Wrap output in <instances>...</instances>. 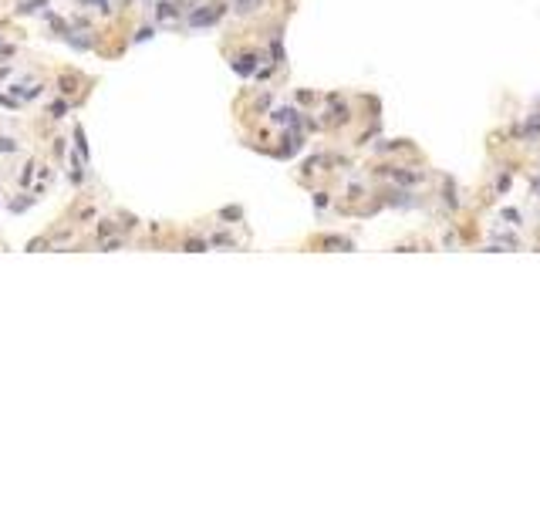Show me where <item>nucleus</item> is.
I'll return each instance as SVG.
<instances>
[{
	"label": "nucleus",
	"mask_w": 540,
	"mask_h": 506,
	"mask_svg": "<svg viewBox=\"0 0 540 506\" xmlns=\"http://www.w3.org/2000/svg\"><path fill=\"white\" fill-rule=\"evenodd\" d=\"M213 17H216V10H199V14H193V24H210Z\"/></svg>",
	"instance_id": "obj_1"
},
{
	"label": "nucleus",
	"mask_w": 540,
	"mask_h": 506,
	"mask_svg": "<svg viewBox=\"0 0 540 506\" xmlns=\"http://www.w3.org/2000/svg\"><path fill=\"white\" fill-rule=\"evenodd\" d=\"M186 250H193V253H199V250H206V243H196V240H193V243H186Z\"/></svg>",
	"instance_id": "obj_2"
}]
</instances>
